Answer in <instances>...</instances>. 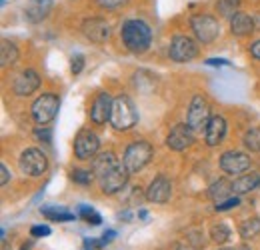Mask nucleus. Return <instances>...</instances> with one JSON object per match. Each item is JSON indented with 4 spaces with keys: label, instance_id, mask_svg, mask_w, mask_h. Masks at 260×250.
I'll list each match as a JSON object with an SVG mask.
<instances>
[{
    "label": "nucleus",
    "instance_id": "4be33fe9",
    "mask_svg": "<svg viewBox=\"0 0 260 250\" xmlns=\"http://www.w3.org/2000/svg\"><path fill=\"white\" fill-rule=\"evenodd\" d=\"M234 192H232V182H226V180H216L212 186L208 188V196L214 200V202H222L230 198Z\"/></svg>",
    "mask_w": 260,
    "mask_h": 250
},
{
    "label": "nucleus",
    "instance_id": "c85d7f7f",
    "mask_svg": "<svg viewBox=\"0 0 260 250\" xmlns=\"http://www.w3.org/2000/svg\"><path fill=\"white\" fill-rule=\"evenodd\" d=\"M230 228H228L226 224H214L212 228H210V238L214 240V242H218V244H222V242H226L228 238H230Z\"/></svg>",
    "mask_w": 260,
    "mask_h": 250
},
{
    "label": "nucleus",
    "instance_id": "2eb2a0df",
    "mask_svg": "<svg viewBox=\"0 0 260 250\" xmlns=\"http://www.w3.org/2000/svg\"><path fill=\"white\" fill-rule=\"evenodd\" d=\"M38 86H40V76H38V72L32 70V68H28V70H22L18 76H16V80H14V84H12V90L16 96H30L34 90H38Z\"/></svg>",
    "mask_w": 260,
    "mask_h": 250
},
{
    "label": "nucleus",
    "instance_id": "ea45409f",
    "mask_svg": "<svg viewBox=\"0 0 260 250\" xmlns=\"http://www.w3.org/2000/svg\"><path fill=\"white\" fill-rule=\"evenodd\" d=\"M250 52H252V56H254L256 60H260V40H256V42L250 46Z\"/></svg>",
    "mask_w": 260,
    "mask_h": 250
},
{
    "label": "nucleus",
    "instance_id": "20e7f679",
    "mask_svg": "<svg viewBox=\"0 0 260 250\" xmlns=\"http://www.w3.org/2000/svg\"><path fill=\"white\" fill-rule=\"evenodd\" d=\"M58 106H60V100L56 94H42L38 96L32 102V118L34 122H38L40 126H46L48 122L54 120L56 112H58Z\"/></svg>",
    "mask_w": 260,
    "mask_h": 250
},
{
    "label": "nucleus",
    "instance_id": "aec40b11",
    "mask_svg": "<svg viewBox=\"0 0 260 250\" xmlns=\"http://www.w3.org/2000/svg\"><path fill=\"white\" fill-rule=\"evenodd\" d=\"M120 162L116 160V157L112 154V152H102V154H96L94 157V162H92V172H94V176L100 178V176H104L106 172H110L112 168H116Z\"/></svg>",
    "mask_w": 260,
    "mask_h": 250
},
{
    "label": "nucleus",
    "instance_id": "c756f323",
    "mask_svg": "<svg viewBox=\"0 0 260 250\" xmlns=\"http://www.w3.org/2000/svg\"><path fill=\"white\" fill-rule=\"evenodd\" d=\"M78 214L82 216V218L86 220L88 224H100L102 222V218H100V214H98L94 208H90V206H78Z\"/></svg>",
    "mask_w": 260,
    "mask_h": 250
},
{
    "label": "nucleus",
    "instance_id": "f03ea898",
    "mask_svg": "<svg viewBox=\"0 0 260 250\" xmlns=\"http://www.w3.org/2000/svg\"><path fill=\"white\" fill-rule=\"evenodd\" d=\"M138 122V112L134 102L128 96H116L112 102V112H110V126L114 130H130L132 126Z\"/></svg>",
    "mask_w": 260,
    "mask_h": 250
},
{
    "label": "nucleus",
    "instance_id": "a878e982",
    "mask_svg": "<svg viewBox=\"0 0 260 250\" xmlns=\"http://www.w3.org/2000/svg\"><path fill=\"white\" fill-rule=\"evenodd\" d=\"M246 150L250 152H260V128H250L244 132V138H242Z\"/></svg>",
    "mask_w": 260,
    "mask_h": 250
},
{
    "label": "nucleus",
    "instance_id": "423d86ee",
    "mask_svg": "<svg viewBox=\"0 0 260 250\" xmlns=\"http://www.w3.org/2000/svg\"><path fill=\"white\" fill-rule=\"evenodd\" d=\"M190 26L192 32L196 34V38L202 42V44H210L218 38L220 34V26H218V20L210 14H196L190 18Z\"/></svg>",
    "mask_w": 260,
    "mask_h": 250
},
{
    "label": "nucleus",
    "instance_id": "473e14b6",
    "mask_svg": "<svg viewBox=\"0 0 260 250\" xmlns=\"http://www.w3.org/2000/svg\"><path fill=\"white\" fill-rule=\"evenodd\" d=\"M98 6H102V8H106V10H112V8H120V6H124L128 0H96Z\"/></svg>",
    "mask_w": 260,
    "mask_h": 250
},
{
    "label": "nucleus",
    "instance_id": "dca6fc26",
    "mask_svg": "<svg viewBox=\"0 0 260 250\" xmlns=\"http://www.w3.org/2000/svg\"><path fill=\"white\" fill-rule=\"evenodd\" d=\"M112 98L108 92H100L94 98L92 106H90V120L94 124H104L110 122V112H112Z\"/></svg>",
    "mask_w": 260,
    "mask_h": 250
},
{
    "label": "nucleus",
    "instance_id": "0eeeda50",
    "mask_svg": "<svg viewBox=\"0 0 260 250\" xmlns=\"http://www.w3.org/2000/svg\"><path fill=\"white\" fill-rule=\"evenodd\" d=\"M168 54L174 63H190L198 56V46L192 38H188L184 34H176L170 42Z\"/></svg>",
    "mask_w": 260,
    "mask_h": 250
},
{
    "label": "nucleus",
    "instance_id": "5701e85b",
    "mask_svg": "<svg viewBox=\"0 0 260 250\" xmlns=\"http://www.w3.org/2000/svg\"><path fill=\"white\" fill-rule=\"evenodd\" d=\"M16 60H18V48L10 40H2L0 42V64L2 66H10Z\"/></svg>",
    "mask_w": 260,
    "mask_h": 250
},
{
    "label": "nucleus",
    "instance_id": "37998d69",
    "mask_svg": "<svg viewBox=\"0 0 260 250\" xmlns=\"http://www.w3.org/2000/svg\"><path fill=\"white\" fill-rule=\"evenodd\" d=\"M20 250H28V246H26V244H24V246H22V248H20Z\"/></svg>",
    "mask_w": 260,
    "mask_h": 250
},
{
    "label": "nucleus",
    "instance_id": "a19ab883",
    "mask_svg": "<svg viewBox=\"0 0 260 250\" xmlns=\"http://www.w3.org/2000/svg\"><path fill=\"white\" fill-rule=\"evenodd\" d=\"M114 234H116V232H114V230H108V232H104V236H102V238H100V240H102V242H104V244H108V242H110V240H112V238H114Z\"/></svg>",
    "mask_w": 260,
    "mask_h": 250
},
{
    "label": "nucleus",
    "instance_id": "9b49d317",
    "mask_svg": "<svg viewBox=\"0 0 260 250\" xmlns=\"http://www.w3.org/2000/svg\"><path fill=\"white\" fill-rule=\"evenodd\" d=\"M128 170L124 168V164H118L116 168H112L110 172H106L104 176L98 178V184H100V190L104 194H116L120 192L122 188L126 186L128 182Z\"/></svg>",
    "mask_w": 260,
    "mask_h": 250
},
{
    "label": "nucleus",
    "instance_id": "a211bd4d",
    "mask_svg": "<svg viewBox=\"0 0 260 250\" xmlns=\"http://www.w3.org/2000/svg\"><path fill=\"white\" fill-rule=\"evenodd\" d=\"M52 8H54L52 0H30L26 4V8H24V16H26L28 22L38 24V22H42L52 12Z\"/></svg>",
    "mask_w": 260,
    "mask_h": 250
},
{
    "label": "nucleus",
    "instance_id": "4c0bfd02",
    "mask_svg": "<svg viewBox=\"0 0 260 250\" xmlns=\"http://www.w3.org/2000/svg\"><path fill=\"white\" fill-rule=\"evenodd\" d=\"M206 64H210V66H230V60H224V58H210V60H206Z\"/></svg>",
    "mask_w": 260,
    "mask_h": 250
},
{
    "label": "nucleus",
    "instance_id": "bb28decb",
    "mask_svg": "<svg viewBox=\"0 0 260 250\" xmlns=\"http://www.w3.org/2000/svg\"><path fill=\"white\" fill-rule=\"evenodd\" d=\"M94 178H96V176H94L92 170H86V168H74V170H72V180H74L76 184H80V186H88Z\"/></svg>",
    "mask_w": 260,
    "mask_h": 250
},
{
    "label": "nucleus",
    "instance_id": "412c9836",
    "mask_svg": "<svg viewBox=\"0 0 260 250\" xmlns=\"http://www.w3.org/2000/svg\"><path fill=\"white\" fill-rule=\"evenodd\" d=\"M258 186H260V174L250 172V174L238 176L232 182V192H234V196H240V194H246V192H250V190H254V188Z\"/></svg>",
    "mask_w": 260,
    "mask_h": 250
},
{
    "label": "nucleus",
    "instance_id": "1a4fd4ad",
    "mask_svg": "<svg viewBox=\"0 0 260 250\" xmlns=\"http://www.w3.org/2000/svg\"><path fill=\"white\" fill-rule=\"evenodd\" d=\"M100 148V140H98L96 132L92 130H82L78 132L76 140H74V157L78 160H90L98 154Z\"/></svg>",
    "mask_w": 260,
    "mask_h": 250
},
{
    "label": "nucleus",
    "instance_id": "9d476101",
    "mask_svg": "<svg viewBox=\"0 0 260 250\" xmlns=\"http://www.w3.org/2000/svg\"><path fill=\"white\" fill-rule=\"evenodd\" d=\"M220 168L230 174V176H242V174H248L250 170V158L244 152H236V150H228L220 158Z\"/></svg>",
    "mask_w": 260,
    "mask_h": 250
},
{
    "label": "nucleus",
    "instance_id": "cd10ccee",
    "mask_svg": "<svg viewBox=\"0 0 260 250\" xmlns=\"http://www.w3.org/2000/svg\"><path fill=\"white\" fill-rule=\"evenodd\" d=\"M238 6H240V0H216V8L222 16L232 18L236 12H238Z\"/></svg>",
    "mask_w": 260,
    "mask_h": 250
},
{
    "label": "nucleus",
    "instance_id": "4468645a",
    "mask_svg": "<svg viewBox=\"0 0 260 250\" xmlns=\"http://www.w3.org/2000/svg\"><path fill=\"white\" fill-rule=\"evenodd\" d=\"M82 32L90 42L102 44L110 36V24L106 20H102V18H88V20L82 22Z\"/></svg>",
    "mask_w": 260,
    "mask_h": 250
},
{
    "label": "nucleus",
    "instance_id": "ddd939ff",
    "mask_svg": "<svg viewBox=\"0 0 260 250\" xmlns=\"http://www.w3.org/2000/svg\"><path fill=\"white\" fill-rule=\"evenodd\" d=\"M172 196V182L166 176H156L146 188V200L154 204H166Z\"/></svg>",
    "mask_w": 260,
    "mask_h": 250
},
{
    "label": "nucleus",
    "instance_id": "f8f14e48",
    "mask_svg": "<svg viewBox=\"0 0 260 250\" xmlns=\"http://www.w3.org/2000/svg\"><path fill=\"white\" fill-rule=\"evenodd\" d=\"M194 130L190 128L188 124H178L174 126L168 136H166V146L172 148V150H184L188 148L192 142H194Z\"/></svg>",
    "mask_w": 260,
    "mask_h": 250
},
{
    "label": "nucleus",
    "instance_id": "f704fd0d",
    "mask_svg": "<svg viewBox=\"0 0 260 250\" xmlns=\"http://www.w3.org/2000/svg\"><path fill=\"white\" fill-rule=\"evenodd\" d=\"M34 136H36V140H44V142H50V136H52V132H50L48 128H38V130H34Z\"/></svg>",
    "mask_w": 260,
    "mask_h": 250
},
{
    "label": "nucleus",
    "instance_id": "2f4dec72",
    "mask_svg": "<svg viewBox=\"0 0 260 250\" xmlns=\"http://www.w3.org/2000/svg\"><path fill=\"white\" fill-rule=\"evenodd\" d=\"M82 68H84V56H82V54L72 56V63H70V70H72V74H80V72H82Z\"/></svg>",
    "mask_w": 260,
    "mask_h": 250
},
{
    "label": "nucleus",
    "instance_id": "393cba45",
    "mask_svg": "<svg viewBox=\"0 0 260 250\" xmlns=\"http://www.w3.org/2000/svg\"><path fill=\"white\" fill-rule=\"evenodd\" d=\"M238 234L248 240V238H254L256 234H260V218H248L244 220L240 226H238Z\"/></svg>",
    "mask_w": 260,
    "mask_h": 250
},
{
    "label": "nucleus",
    "instance_id": "b1692460",
    "mask_svg": "<svg viewBox=\"0 0 260 250\" xmlns=\"http://www.w3.org/2000/svg\"><path fill=\"white\" fill-rule=\"evenodd\" d=\"M40 212H42V216H46V218L54 220V222H68V220H74V214H72L70 210H66V208L46 206V208H42Z\"/></svg>",
    "mask_w": 260,
    "mask_h": 250
},
{
    "label": "nucleus",
    "instance_id": "c9c22d12",
    "mask_svg": "<svg viewBox=\"0 0 260 250\" xmlns=\"http://www.w3.org/2000/svg\"><path fill=\"white\" fill-rule=\"evenodd\" d=\"M8 180H10V170H8V166L2 162V164H0V186H6Z\"/></svg>",
    "mask_w": 260,
    "mask_h": 250
},
{
    "label": "nucleus",
    "instance_id": "6e6552de",
    "mask_svg": "<svg viewBox=\"0 0 260 250\" xmlns=\"http://www.w3.org/2000/svg\"><path fill=\"white\" fill-rule=\"evenodd\" d=\"M210 104L204 96H194L190 100V106H188V114H186V124L190 126L192 130H202L206 128L210 122Z\"/></svg>",
    "mask_w": 260,
    "mask_h": 250
},
{
    "label": "nucleus",
    "instance_id": "58836bf2",
    "mask_svg": "<svg viewBox=\"0 0 260 250\" xmlns=\"http://www.w3.org/2000/svg\"><path fill=\"white\" fill-rule=\"evenodd\" d=\"M188 238L192 240V244H194V246H202V244H204V240L200 238V232H190V234H188Z\"/></svg>",
    "mask_w": 260,
    "mask_h": 250
},
{
    "label": "nucleus",
    "instance_id": "c03bdc74",
    "mask_svg": "<svg viewBox=\"0 0 260 250\" xmlns=\"http://www.w3.org/2000/svg\"><path fill=\"white\" fill-rule=\"evenodd\" d=\"M220 250H234V248H220Z\"/></svg>",
    "mask_w": 260,
    "mask_h": 250
},
{
    "label": "nucleus",
    "instance_id": "39448f33",
    "mask_svg": "<svg viewBox=\"0 0 260 250\" xmlns=\"http://www.w3.org/2000/svg\"><path fill=\"white\" fill-rule=\"evenodd\" d=\"M18 164H20V170L26 176H32V178L42 176L48 170V158H46V154L42 150H38V148H26V150H22Z\"/></svg>",
    "mask_w": 260,
    "mask_h": 250
},
{
    "label": "nucleus",
    "instance_id": "7c9ffc66",
    "mask_svg": "<svg viewBox=\"0 0 260 250\" xmlns=\"http://www.w3.org/2000/svg\"><path fill=\"white\" fill-rule=\"evenodd\" d=\"M240 204V198L238 196H230L226 200H222V202H216L214 204V208L218 210V212H222V210H230V208H236Z\"/></svg>",
    "mask_w": 260,
    "mask_h": 250
},
{
    "label": "nucleus",
    "instance_id": "f257e3e1",
    "mask_svg": "<svg viewBox=\"0 0 260 250\" xmlns=\"http://www.w3.org/2000/svg\"><path fill=\"white\" fill-rule=\"evenodd\" d=\"M120 36H122L124 46L128 48L130 52H134V54L146 52L150 48V42H152V30H150V26L144 20H138V18L126 20L122 24Z\"/></svg>",
    "mask_w": 260,
    "mask_h": 250
},
{
    "label": "nucleus",
    "instance_id": "79ce46f5",
    "mask_svg": "<svg viewBox=\"0 0 260 250\" xmlns=\"http://www.w3.org/2000/svg\"><path fill=\"white\" fill-rule=\"evenodd\" d=\"M254 24H256V28L260 30V12L256 14V16H254Z\"/></svg>",
    "mask_w": 260,
    "mask_h": 250
},
{
    "label": "nucleus",
    "instance_id": "7ed1b4c3",
    "mask_svg": "<svg viewBox=\"0 0 260 250\" xmlns=\"http://www.w3.org/2000/svg\"><path fill=\"white\" fill-rule=\"evenodd\" d=\"M152 154H154L152 144H148L144 140H136V142L126 146L122 164H124V168L128 170L130 174H134V172H140L152 160Z\"/></svg>",
    "mask_w": 260,
    "mask_h": 250
},
{
    "label": "nucleus",
    "instance_id": "f3484780",
    "mask_svg": "<svg viewBox=\"0 0 260 250\" xmlns=\"http://www.w3.org/2000/svg\"><path fill=\"white\" fill-rule=\"evenodd\" d=\"M224 136H226V120L224 116L216 114L210 118L208 126L204 128V142L208 146H218L224 140Z\"/></svg>",
    "mask_w": 260,
    "mask_h": 250
},
{
    "label": "nucleus",
    "instance_id": "6ab92c4d",
    "mask_svg": "<svg viewBox=\"0 0 260 250\" xmlns=\"http://www.w3.org/2000/svg\"><path fill=\"white\" fill-rule=\"evenodd\" d=\"M256 28V24H254V18H250L248 14H244V12H236L232 18H230V32L234 34V36H248V34H252Z\"/></svg>",
    "mask_w": 260,
    "mask_h": 250
},
{
    "label": "nucleus",
    "instance_id": "72a5a7b5",
    "mask_svg": "<svg viewBox=\"0 0 260 250\" xmlns=\"http://www.w3.org/2000/svg\"><path fill=\"white\" fill-rule=\"evenodd\" d=\"M30 234H32L34 238H44V236H48L50 234V228L48 226H44V224H36L30 228Z\"/></svg>",
    "mask_w": 260,
    "mask_h": 250
},
{
    "label": "nucleus",
    "instance_id": "e433bc0d",
    "mask_svg": "<svg viewBox=\"0 0 260 250\" xmlns=\"http://www.w3.org/2000/svg\"><path fill=\"white\" fill-rule=\"evenodd\" d=\"M100 246H104V242L102 240H84V250H96L100 248Z\"/></svg>",
    "mask_w": 260,
    "mask_h": 250
}]
</instances>
